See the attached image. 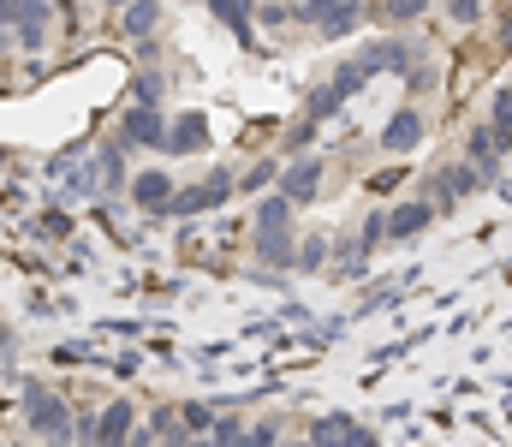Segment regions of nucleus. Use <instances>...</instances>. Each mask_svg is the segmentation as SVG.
<instances>
[{
  "label": "nucleus",
  "mask_w": 512,
  "mask_h": 447,
  "mask_svg": "<svg viewBox=\"0 0 512 447\" xmlns=\"http://www.w3.org/2000/svg\"><path fill=\"white\" fill-rule=\"evenodd\" d=\"M18 412H24V430H36L48 447H66L78 430H72V406L48 388V382H36V376H24V388H18Z\"/></svg>",
  "instance_id": "f257e3e1"
},
{
  "label": "nucleus",
  "mask_w": 512,
  "mask_h": 447,
  "mask_svg": "<svg viewBox=\"0 0 512 447\" xmlns=\"http://www.w3.org/2000/svg\"><path fill=\"white\" fill-rule=\"evenodd\" d=\"M233 191H239V179H233L227 167H215V173H203L197 185H185V191L173 197V215H185V221H191V215H203V209H227V203H233Z\"/></svg>",
  "instance_id": "f03ea898"
},
{
  "label": "nucleus",
  "mask_w": 512,
  "mask_h": 447,
  "mask_svg": "<svg viewBox=\"0 0 512 447\" xmlns=\"http://www.w3.org/2000/svg\"><path fill=\"white\" fill-rule=\"evenodd\" d=\"M131 424H137L131 400H114V406H102V412H96V424H84V430H78V442H84V447H131Z\"/></svg>",
  "instance_id": "7ed1b4c3"
},
{
  "label": "nucleus",
  "mask_w": 512,
  "mask_h": 447,
  "mask_svg": "<svg viewBox=\"0 0 512 447\" xmlns=\"http://www.w3.org/2000/svg\"><path fill=\"white\" fill-rule=\"evenodd\" d=\"M358 66H364L370 78H376V72H411V66H417V42H405V36H382V42L364 48Z\"/></svg>",
  "instance_id": "20e7f679"
},
{
  "label": "nucleus",
  "mask_w": 512,
  "mask_h": 447,
  "mask_svg": "<svg viewBox=\"0 0 512 447\" xmlns=\"http://www.w3.org/2000/svg\"><path fill=\"white\" fill-rule=\"evenodd\" d=\"M120 138H126V149H161L167 144V114L161 108H131L120 120Z\"/></svg>",
  "instance_id": "39448f33"
},
{
  "label": "nucleus",
  "mask_w": 512,
  "mask_h": 447,
  "mask_svg": "<svg viewBox=\"0 0 512 447\" xmlns=\"http://www.w3.org/2000/svg\"><path fill=\"white\" fill-rule=\"evenodd\" d=\"M173 197H179V185L155 167V173H137L131 179V203L143 209V215H173Z\"/></svg>",
  "instance_id": "423d86ee"
},
{
  "label": "nucleus",
  "mask_w": 512,
  "mask_h": 447,
  "mask_svg": "<svg viewBox=\"0 0 512 447\" xmlns=\"http://www.w3.org/2000/svg\"><path fill=\"white\" fill-rule=\"evenodd\" d=\"M316 185H322V161H316V155H298V161L280 173V197H286L292 209H298V203H310V197H316Z\"/></svg>",
  "instance_id": "0eeeda50"
},
{
  "label": "nucleus",
  "mask_w": 512,
  "mask_h": 447,
  "mask_svg": "<svg viewBox=\"0 0 512 447\" xmlns=\"http://www.w3.org/2000/svg\"><path fill=\"white\" fill-rule=\"evenodd\" d=\"M203 144H209V114H179V120H167L161 155H197Z\"/></svg>",
  "instance_id": "6e6552de"
},
{
  "label": "nucleus",
  "mask_w": 512,
  "mask_h": 447,
  "mask_svg": "<svg viewBox=\"0 0 512 447\" xmlns=\"http://www.w3.org/2000/svg\"><path fill=\"white\" fill-rule=\"evenodd\" d=\"M483 185H489V179H483L471 161H453V167H441V173H435V191H441L447 203H459V197H477Z\"/></svg>",
  "instance_id": "1a4fd4ad"
},
{
  "label": "nucleus",
  "mask_w": 512,
  "mask_h": 447,
  "mask_svg": "<svg viewBox=\"0 0 512 447\" xmlns=\"http://www.w3.org/2000/svg\"><path fill=\"white\" fill-rule=\"evenodd\" d=\"M417 138H423V114H417V108H399V114L382 126V149H387V155L417 149Z\"/></svg>",
  "instance_id": "9d476101"
},
{
  "label": "nucleus",
  "mask_w": 512,
  "mask_h": 447,
  "mask_svg": "<svg viewBox=\"0 0 512 447\" xmlns=\"http://www.w3.org/2000/svg\"><path fill=\"white\" fill-rule=\"evenodd\" d=\"M435 221V203H393L387 209V239H417Z\"/></svg>",
  "instance_id": "9b49d317"
},
{
  "label": "nucleus",
  "mask_w": 512,
  "mask_h": 447,
  "mask_svg": "<svg viewBox=\"0 0 512 447\" xmlns=\"http://www.w3.org/2000/svg\"><path fill=\"white\" fill-rule=\"evenodd\" d=\"M256 263H268V269H298V245H292V233H286V227L256 233Z\"/></svg>",
  "instance_id": "f8f14e48"
},
{
  "label": "nucleus",
  "mask_w": 512,
  "mask_h": 447,
  "mask_svg": "<svg viewBox=\"0 0 512 447\" xmlns=\"http://www.w3.org/2000/svg\"><path fill=\"white\" fill-rule=\"evenodd\" d=\"M203 6H209V12H215V18H221L233 36H239V42H251V12H256V0H203Z\"/></svg>",
  "instance_id": "ddd939ff"
},
{
  "label": "nucleus",
  "mask_w": 512,
  "mask_h": 447,
  "mask_svg": "<svg viewBox=\"0 0 512 447\" xmlns=\"http://www.w3.org/2000/svg\"><path fill=\"white\" fill-rule=\"evenodd\" d=\"M358 24H364V6H358V0H340V6H328V12L316 18L322 36H346V30H358Z\"/></svg>",
  "instance_id": "4468645a"
},
{
  "label": "nucleus",
  "mask_w": 512,
  "mask_h": 447,
  "mask_svg": "<svg viewBox=\"0 0 512 447\" xmlns=\"http://www.w3.org/2000/svg\"><path fill=\"white\" fill-rule=\"evenodd\" d=\"M120 24H126V36H149L161 24V0H131V6H120Z\"/></svg>",
  "instance_id": "2eb2a0df"
},
{
  "label": "nucleus",
  "mask_w": 512,
  "mask_h": 447,
  "mask_svg": "<svg viewBox=\"0 0 512 447\" xmlns=\"http://www.w3.org/2000/svg\"><path fill=\"white\" fill-rule=\"evenodd\" d=\"M340 108H346V96H340V90H334V84H316V90H310V96H304V114H310V120H316V126H322V120H334V114H340Z\"/></svg>",
  "instance_id": "dca6fc26"
},
{
  "label": "nucleus",
  "mask_w": 512,
  "mask_h": 447,
  "mask_svg": "<svg viewBox=\"0 0 512 447\" xmlns=\"http://www.w3.org/2000/svg\"><path fill=\"white\" fill-rule=\"evenodd\" d=\"M352 436H358L352 418H322V424L310 430V447H352Z\"/></svg>",
  "instance_id": "f3484780"
},
{
  "label": "nucleus",
  "mask_w": 512,
  "mask_h": 447,
  "mask_svg": "<svg viewBox=\"0 0 512 447\" xmlns=\"http://www.w3.org/2000/svg\"><path fill=\"white\" fill-rule=\"evenodd\" d=\"M161 96H167V78L161 72H137L131 78V108H161Z\"/></svg>",
  "instance_id": "a211bd4d"
},
{
  "label": "nucleus",
  "mask_w": 512,
  "mask_h": 447,
  "mask_svg": "<svg viewBox=\"0 0 512 447\" xmlns=\"http://www.w3.org/2000/svg\"><path fill=\"white\" fill-rule=\"evenodd\" d=\"M126 144H108L102 155H96V173H102V191H120L126 185V155H120Z\"/></svg>",
  "instance_id": "6ab92c4d"
},
{
  "label": "nucleus",
  "mask_w": 512,
  "mask_h": 447,
  "mask_svg": "<svg viewBox=\"0 0 512 447\" xmlns=\"http://www.w3.org/2000/svg\"><path fill=\"white\" fill-rule=\"evenodd\" d=\"M274 227H292V203L286 197H262L256 203V233H274Z\"/></svg>",
  "instance_id": "aec40b11"
},
{
  "label": "nucleus",
  "mask_w": 512,
  "mask_h": 447,
  "mask_svg": "<svg viewBox=\"0 0 512 447\" xmlns=\"http://www.w3.org/2000/svg\"><path fill=\"white\" fill-rule=\"evenodd\" d=\"M304 144H316V120H310V114H304V120H292V126H286V155H292V161H298V155H304Z\"/></svg>",
  "instance_id": "412c9836"
},
{
  "label": "nucleus",
  "mask_w": 512,
  "mask_h": 447,
  "mask_svg": "<svg viewBox=\"0 0 512 447\" xmlns=\"http://www.w3.org/2000/svg\"><path fill=\"white\" fill-rule=\"evenodd\" d=\"M328 84H334V90H340V96H358V90H364V84H370V72H364V66H352V60H346V66H334V78H328Z\"/></svg>",
  "instance_id": "4be33fe9"
},
{
  "label": "nucleus",
  "mask_w": 512,
  "mask_h": 447,
  "mask_svg": "<svg viewBox=\"0 0 512 447\" xmlns=\"http://www.w3.org/2000/svg\"><path fill=\"white\" fill-rule=\"evenodd\" d=\"M173 412H179V424H185V430H197V436H209V430H215V412H209V406H197V400H191V406H173Z\"/></svg>",
  "instance_id": "5701e85b"
},
{
  "label": "nucleus",
  "mask_w": 512,
  "mask_h": 447,
  "mask_svg": "<svg viewBox=\"0 0 512 447\" xmlns=\"http://www.w3.org/2000/svg\"><path fill=\"white\" fill-rule=\"evenodd\" d=\"M382 12L393 18V24H411V18H423V12H429V0H387Z\"/></svg>",
  "instance_id": "b1692460"
},
{
  "label": "nucleus",
  "mask_w": 512,
  "mask_h": 447,
  "mask_svg": "<svg viewBox=\"0 0 512 447\" xmlns=\"http://www.w3.org/2000/svg\"><path fill=\"white\" fill-rule=\"evenodd\" d=\"M489 126L512 138V90H495V108H489Z\"/></svg>",
  "instance_id": "393cba45"
},
{
  "label": "nucleus",
  "mask_w": 512,
  "mask_h": 447,
  "mask_svg": "<svg viewBox=\"0 0 512 447\" xmlns=\"http://www.w3.org/2000/svg\"><path fill=\"white\" fill-rule=\"evenodd\" d=\"M274 179H280V167H274V161H256L251 173L239 179V191H262V185H274Z\"/></svg>",
  "instance_id": "a878e982"
},
{
  "label": "nucleus",
  "mask_w": 512,
  "mask_h": 447,
  "mask_svg": "<svg viewBox=\"0 0 512 447\" xmlns=\"http://www.w3.org/2000/svg\"><path fill=\"white\" fill-rule=\"evenodd\" d=\"M328 263V239H310V245H298V269H322Z\"/></svg>",
  "instance_id": "bb28decb"
},
{
  "label": "nucleus",
  "mask_w": 512,
  "mask_h": 447,
  "mask_svg": "<svg viewBox=\"0 0 512 447\" xmlns=\"http://www.w3.org/2000/svg\"><path fill=\"white\" fill-rule=\"evenodd\" d=\"M447 18L453 24H477L483 18V0H447Z\"/></svg>",
  "instance_id": "cd10ccee"
},
{
  "label": "nucleus",
  "mask_w": 512,
  "mask_h": 447,
  "mask_svg": "<svg viewBox=\"0 0 512 447\" xmlns=\"http://www.w3.org/2000/svg\"><path fill=\"white\" fill-rule=\"evenodd\" d=\"M328 6H340V0H292V18H304V24H316Z\"/></svg>",
  "instance_id": "c85d7f7f"
},
{
  "label": "nucleus",
  "mask_w": 512,
  "mask_h": 447,
  "mask_svg": "<svg viewBox=\"0 0 512 447\" xmlns=\"http://www.w3.org/2000/svg\"><path fill=\"white\" fill-rule=\"evenodd\" d=\"M12 340H18V334H12V328H0V364H6V352H12Z\"/></svg>",
  "instance_id": "c756f323"
},
{
  "label": "nucleus",
  "mask_w": 512,
  "mask_h": 447,
  "mask_svg": "<svg viewBox=\"0 0 512 447\" xmlns=\"http://www.w3.org/2000/svg\"><path fill=\"white\" fill-rule=\"evenodd\" d=\"M185 447H215V442H209V436H197V442H185Z\"/></svg>",
  "instance_id": "7c9ffc66"
},
{
  "label": "nucleus",
  "mask_w": 512,
  "mask_h": 447,
  "mask_svg": "<svg viewBox=\"0 0 512 447\" xmlns=\"http://www.w3.org/2000/svg\"><path fill=\"white\" fill-rule=\"evenodd\" d=\"M286 447H310V442H286Z\"/></svg>",
  "instance_id": "2f4dec72"
}]
</instances>
